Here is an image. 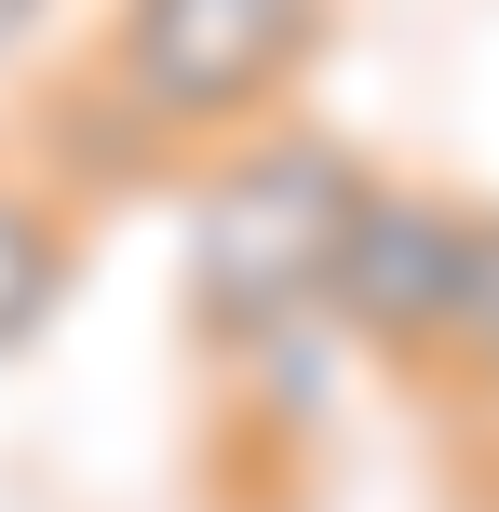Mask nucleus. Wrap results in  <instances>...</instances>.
<instances>
[{"label": "nucleus", "instance_id": "39448f33", "mask_svg": "<svg viewBox=\"0 0 499 512\" xmlns=\"http://www.w3.org/2000/svg\"><path fill=\"white\" fill-rule=\"evenodd\" d=\"M81 230H95V216H81L68 189H54L41 162L0 135V364H14L54 310H68V283H81Z\"/></svg>", "mask_w": 499, "mask_h": 512}, {"label": "nucleus", "instance_id": "20e7f679", "mask_svg": "<svg viewBox=\"0 0 499 512\" xmlns=\"http://www.w3.org/2000/svg\"><path fill=\"white\" fill-rule=\"evenodd\" d=\"M14 149L41 162V176L68 189L81 216H108V203H149L162 176H189V149H176V135H149V122H135V108L108 95L95 68H68V81H54V95L27 108V135H14Z\"/></svg>", "mask_w": 499, "mask_h": 512}, {"label": "nucleus", "instance_id": "1a4fd4ad", "mask_svg": "<svg viewBox=\"0 0 499 512\" xmlns=\"http://www.w3.org/2000/svg\"><path fill=\"white\" fill-rule=\"evenodd\" d=\"M257 512H270V499H257Z\"/></svg>", "mask_w": 499, "mask_h": 512}, {"label": "nucleus", "instance_id": "423d86ee", "mask_svg": "<svg viewBox=\"0 0 499 512\" xmlns=\"http://www.w3.org/2000/svg\"><path fill=\"white\" fill-rule=\"evenodd\" d=\"M405 391H432V405H459V418L499 405V203H473V230H459L446 324H432V351H419V378H405Z\"/></svg>", "mask_w": 499, "mask_h": 512}, {"label": "nucleus", "instance_id": "0eeeda50", "mask_svg": "<svg viewBox=\"0 0 499 512\" xmlns=\"http://www.w3.org/2000/svg\"><path fill=\"white\" fill-rule=\"evenodd\" d=\"M54 0H0V54H27V27H41Z\"/></svg>", "mask_w": 499, "mask_h": 512}, {"label": "nucleus", "instance_id": "f257e3e1", "mask_svg": "<svg viewBox=\"0 0 499 512\" xmlns=\"http://www.w3.org/2000/svg\"><path fill=\"white\" fill-rule=\"evenodd\" d=\"M378 162L324 122H257L230 149H203L189 176V256H176V310H189V351L203 364H257L297 351L324 324V270H338V230L365 203Z\"/></svg>", "mask_w": 499, "mask_h": 512}, {"label": "nucleus", "instance_id": "7ed1b4c3", "mask_svg": "<svg viewBox=\"0 0 499 512\" xmlns=\"http://www.w3.org/2000/svg\"><path fill=\"white\" fill-rule=\"evenodd\" d=\"M459 230H473V189L378 162L351 230H338V270H324V337H351L392 378H419L432 324H446V283H459Z\"/></svg>", "mask_w": 499, "mask_h": 512}, {"label": "nucleus", "instance_id": "f03ea898", "mask_svg": "<svg viewBox=\"0 0 499 512\" xmlns=\"http://www.w3.org/2000/svg\"><path fill=\"white\" fill-rule=\"evenodd\" d=\"M324 41H338V0H122L81 68L149 135H176V149L203 162V149H230V135L284 122L297 81L324 68Z\"/></svg>", "mask_w": 499, "mask_h": 512}, {"label": "nucleus", "instance_id": "6e6552de", "mask_svg": "<svg viewBox=\"0 0 499 512\" xmlns=\"http://www.w3.org/2000/svg\"><path fill=\"white\" fill-rule=\"evenodd\" d=\"M486 445H499V405H486Z\"/></svg>", "mask_w": 499, "mask_h": 512}]
</instances>
